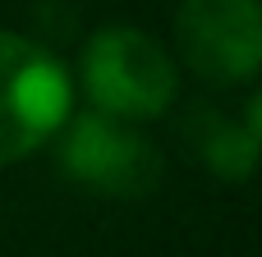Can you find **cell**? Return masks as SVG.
<instances>
[{"label":"cell","mask_w":262,"mask_h":257,"mask_svg":"<svg viewBox=\"0 0 262 257\" xmlns=\"http://www.w3.org/2000/svg\"><path fill=\"white\" fill-rule=\"evenodd\" d=\"M83 92L97 115L143 124L175 106L180 69L157 37L129 23H111L97 28L83 46Z\"/></svg>","instance_id":"6da1fadb"},{"label":"cell","mask_w":262,"mask_h":257,"mask_svg":"<svg viewBox=\"0 0 262 257\" xmlns=\"http://www.w3.org/2000/svg\"><path fill=\"white\" fill-rule=\"evenodd\" d=\"M175 41L198 78L253 83L262 64V9L258 0H180Z\"/></svg>","instance_id":"277c9868"},{"label":"cell","mask_w":262,"mask_h":257,"mask_svg":"<svg viewBox=\"0 0 262 257\" xmlns=\"http://www.w3.org/2000/svg\"><path fill=\"white\" fill-rule=\"evenodd\" d=\"M203 115L193 120V143H198V152H203V161L221 175V179H249V170H253V147H258V110L262 101L253 97L249 101V115H244V124L235 129L230 120H221V115H212V106H198Z\"/></svg>","instance_id":"5b68a950"},{"label":"cell","mask_w":262,"mask_h":257,"mask_svg":"<svg viewBox=\"0 0 262 257\" xmlns=\"http://www.w3.org/2000/svg\"><path fill=\"white\" fill-rule=\"evenodd\" d=\"M60 170L101 198H143L161 184V152L111 115L83 110L60 124Z\"/></svg>","instance_id":"3957f363"},{"label":"cell","mask_w":262,"mask_h":257,"mask_svg":"<svg viewBox=\"0 0 262 257\" xmlns=\"http://www.w3.org/2000/svg\"><path fill=\"white\" fill-rule=\"evenodd\" d=\"M64 64L32 37L0 28V166L32 156L74 115Z\"/></svg>","instance_id":"7a4b0ae2"}]
</instances>
